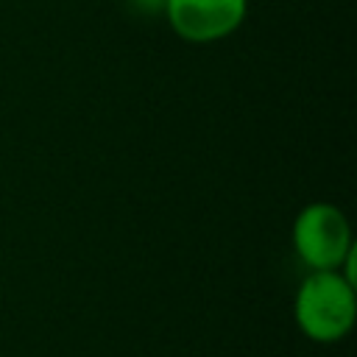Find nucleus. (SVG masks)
Listing matches in <instances>:
<instances>
[{"mask_svg":"<svg viewBox=\"0 0 357 357\" xmlns=\"http://www.w3.org/2000/svg\"><path fill=\"white\" fill-rule=\"evenodd\" d=\"M290 243L307 271H337L357 251L351 223L332 201L304 204L290 223Z\"/></svg>","mask_w":357,"mask_h":357,"instance_id":"2","label":"nucleus"},{"mask_svg":"<svg viewBox=\"0 0 357 357\" xmlns=\"http://www.w3.org/2000/svg\"><path fill=\"white\" fill-rule=\"evenodd\" d=\"M123 3L137 17H162L165 11V0H123Z\"/></svg>","mask_w":357,"mask_h":357,"instance_id":"4","label":"nucleus"},{"mask_svg":"<svg viewBox=\"0 0 357 357\" xmlns=\"http://www.w3.org/2000/svg\"><path fill=\"white\" fill-rule=\"evenodd\" d=\"M162 17L181 42L215 45L245 22L248 0H165Z\"/></svg>","mask_w":357,"mask_h":357,"instance_id":"3","label":"nucleus"},{"mask_svg":"<svg viewBox=\"0 0 357 357\" xmlns=\"http://www.w3.org/2000/svg\"><path fill=\"white\" fill-rule=\"evenodd\" d=\"M293 321L312 343H340L357 321V282L340 271H307L293 296Z\"/></svg>","mask_w":357,"mask_h":357,"instance_id":"1","label":"nucleus"}]
</instances>
